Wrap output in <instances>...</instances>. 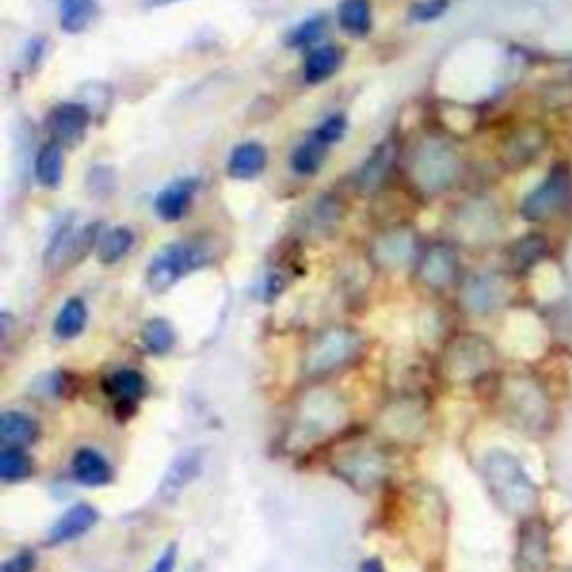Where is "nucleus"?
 <instances>
[{"mask_svg":"<svg viewBox=\"0 0 572 572\" xmlns=\"http://www.w3.org/2000/svg\"><path fill=\"white\" fill-rule=\"evenodd\" d=\"M380 423H383V430L392 438L409 441L423 432L425 409L421 407V403H416V401H398L390 409H385Z\"/></svg>","mask_w":572,"mask_h":572,"instance_id":"nucleus-11","label":"nucleus"},{"mask_svg":"<svg viewBox=\"0 0 572 572\" xmlns=\"http://www.w3.org/2000/svg\"><path fill=\"white\" fill-rule=\"evenodd\" d=\"M36 436H38V425L27 414L10 409L0 416V441H3L5 445L25 447L34 443Z\"/></svg>","mask_w":572,"mask_h":572,"instance_id":"nucleus-22","label":"nucleus"},{"mask_svg":"<svg viewBox=\"0 0 572 572\" xmlns=\"http://www.w3.org/2000/svg\"><path fill=\"white\" fill-rule=\"evenodd\" d=\"M409 177L423 193H441L459 177V155L441 139H425L411 152Z\"/></svg>","mask_w":572,"mask_h":572,"instance_id":"nucleus-2","label":"nucleus"},{"mask_svg":"<svg viewBox=\"0 0 572 572\" xmlns=\"http://www.w3.org/2000/svg\"><path fill=\"white\" fill-rule=\"evenodd\" d=\"M394 157H396V152H394V148H392L390 143H383V145H380V148L373 152V155L365 162V166L360 168V173H358V177H356V186H358L360 190H365V193H369V190L378 188L380 183L385 181V177H387V173H390V168H392Z\"/></svg>","mask_w":572,"mask_h":572,"instance_id":"nucleus-23","label":"nucleus"},{"mask_svg":"<svg viewBox=\"0 0 572 572\" xmlns=\"http://www.w3.org/2000/svg\"><path fill=\"white\" fill-rule=\"evenodd\" d=\"M63 170H65V162H63V148L56 141L46 143L41 150L36 152V160H34V175L36 181L41 183L48 190H56L63 181Z\"/></svg>","mask_w":572,"mask_h":572,"instance_id":"nucleus-17","label":"nucleus"},{"mask_svg":"<svg viewBox=\"0 0 572 572\" xmlns=\"http://www.w3.org/2000/svg\"><path fill=\"white\" fill-rule=\"evenodd\" d=\"M208 262L206 249L198 242H173L150 259L145 284L152 293H166L188 274L198 271Z\"/></svg>","mask_w":572,"mask_h":572,"instance_id":"nucleus-3","label":"nucleus"},{"mask_svg":"<svg viewBox=\"0 0 572 572\" xmlns=\"http://www.w3.org/2000/svg\"><path fill=\"white\" fill-rule=\"evenodd\" d=\"M414 251H416V236L411 228H392V231L378 236L371 246L373 262L387 271L401 269V266L409 264Z\"/></svg>","mask_w":572,"mask_h":572,"instance_id":"nucleus-9","label":"nucleus"},{"mask_svg":"<svg viewBox=\"0 0 572 572\" xmlns=\"http://www.w3.org/2000/svg\"><path fill=\"white\" fill-rule=\"evenodd\" d=\"M152 5H170V3H179V0H150Z\"/></svg>","mask_w":572,"mask_h":572,"instance_id":"nucleus-38","label":"nucleus"},{"mask_svg":"<svg viewBox=\"0 0 572 572\" xmlns=\"http://www.w3.org/2000/svg\"><path fill=\"white\" fill-rule=\"evenodd\" d=\"M29 474H31V459L25 447L5 445L3 452H0V479L5 483H14L27 479Z\"/></svg>","mask_w":572,"mask_h":572,"instance_id":"nucleus-30","label":"nucleus"},{"mask_svg":"<svg viewBox=\"0 0 572 572\" xmlns=\"http://www.w3.org/2000/svg\"><path fill=\"white\" fill-rule=\"evenodd\" d=\"M190 572H200V570H198V568H193V570H190Z\"/></svg>","mask_w":572,"mask_h":572,"instance_id":"nucleus-39","label":"nucleus"},{"mask_svg":"<svg viewBox=\"0 0 572 572\" xmlns=\"http://www.w3.org/2000/svg\"><path fill=\"white\" fill-rule=\"evenodd\" d=\"M103 392L117 405H132L145 392V378L137 369H117L103 380Z\"/></svg>","mask_w":572,"mask_h":572,"instance_id":"nucleus-15","label":"nucleus"},{"mask_svg":"<svg viewBox=\"0 0 572 572\" xmlns=\"http://www.w3.org/2000/svg\"><path fill=\"white\" fill-rule=\"evenodd\" d=\"M347 130H349V122H347L345 114H331V117H327V119L314 130V137H316L318 141H322L327 148H331L333 143H338V141L345 139Z\"/></svg>","mask_w":572,"mask_h":572,"instance_id":"nucleus-32","label":"nucleus"},{"mask_svg":"<svg viewBox=\"0 0 572 572\" xmlns=\"http://www.w3.org/2000/svg\"><path fill=\"white\" fill-rule=\"evenodd\" d=\"M449 10V0H418L409 10V18L416 23L438 21Z\"/></svg>","mask_w":572,"mask_h":572,"instance_id":"nucleus-33","label":"nucleus"},{"mask_svg":"<svg viewBox=\"0 0 572 572\" xmlns=\"http://www.w3.org/2000/svg\"><path fill=\"white\" fill-rule=\"evenodd\" d=\"M88 325V307L81 297H69L54 318V335L59 340H74L84 333Z\"/></svg>","mask_w":572,"mask_h":572,"instance_id":"nucleus-20","label":"nucleus"},{"mask_svg":"<svg viewBox=\"0 0 572 572\" xmlns=\"http://www.w3.org/2000/svg\"><path fill=\"white\" fill-rule=\"evenodd\" d=\"M76 236H79V231H76L72 221H65L56 228L48 249H46V266L48 269H59V266L74 259Z\"/></svg>","mask_w":572,"mask_h":572,"instance_id":"nucleus-27","label":"nucleus"},{"mask_svg":"<svg viewBox=\"0 0 572 572\" xmlns=\"http://www.w3.org/2000/svg\"><path fill=\"white\" fill-rule=\"evenodd\" d=\"M360 333L352 327L335 325L318 333L304 352L302 371L309 378H325L349 365L360 352Z\"/></svg>","mask_w":572,"mask_h":572,"instance_id":"nucleus-1","label":"nucleus"},{"mask_svg":"<svg viewBox=\"0 0 572 572\" xmlns=\"http://www.w3.org/2000/svg\"><path fill=\"white\" fill-rule=\"evenodd\" d=\"M99 14L97 0H61L59 21L65 34H84Z\"/></svg>","mask_w":572,"mask_h":572,"instance_id":"nucleus-19","label":"nucleus"},{"mask_svg":"<svg viewBox=\"0 0 572 572\" xmlns=\"http://www.w3.org/2000/svg\"><path fill=\"white\" fill-rule=\"evenodd\" d=\"M485 481L494 497L508 510H521L527 504V483L512 456L492 452L485 459Z\"/></svg>","mask_w":572,"mask_h":572,"instance_id":"nucleus-4","label":"nucleus"},{"mask_svg":"<svg viewBox=\"0 0 572 572\" xmlns=\"http://www.w3.org/2000/svg\"><path fill=\"white\" fill-rule=\"evenodd\" d=\"M329 27V18L327 14H316V16H309L307 21H302L297 23L284 38V43L287 48L291 50H304V48H309L314 43H318L320 38L325 36Z\"/></svg>","mask_w":572,"mask_h":572,"instance_id":"nucleus-29","label":"nucleus"},{"mask_svg":"<svg viewBox=\"0 0 572 572\" xmlns=\"http://www.w3.org/2000/svg\"><path fill=\"white\" fill-rule=\"evenodd\" d=\"M99 521V512L90 504H76L65 510L46 532L48 546H63L84 537Z\"/></svg>","mask_w":572,"mask_h":572,"instance_id":"nucleus-10","label":"nucleus"},{"mask_svg":"<svg viewBox=\"0 0 572 572\" xmlns=\"http://www.w3.org/2000/svg\"><path fill=\"white\" fill-rule=\"evenodd\" d=\"M88 190L94 198H112L114 190H117V170L112 166H94L88 173V181H86Z\"/></svg>","mask_w":572,"mask_h":572,"instance_id":"nucleus-31","label":"nucleus"},{"mask_svg":"<svg viewBox=\"0 0 572 572\" xmlns=\"http://www.w3.org/2000/svg\"><path fill=\"white\" fill-rule=\"evenodd\" d=\"M418 276L432 289L447 287L456 276V257L445 246H434L423 255L421 266H418Z\"/></svg>","mask_w":572,"mask_h":572,"instance_id":"nucleus-16","label":"nucleus"},{"mask_svg":"<svg viewBox=\"0 0 572 572\" xmlns=\"http://www.w3.org/2000/svg\"><path fill=\"white\" fill-rule=\"evenodd\" d=\"M570 193V175L563 168H555L532 193L525 198L521 213L525 219H544L555 213Z\"/></svg>","mask_w":572,"mask_h":572,"instance_id":"nucleus-7","label":"nucleus"},{"mask_svg":"<svg viewBox=\"0 0 572 572\" xmlns=\"http://www.w3.org/2000/svg\"><path fill=\"white\" fill-rule=\"evenodd\" d=\"M338 474L358 490H371L387 474V461L371 445H358L345 452L335 463Z\"/></svg>","mask_w":572,"mask_h":572,"instance_id":"nucleus-5","label":"nucleus"},{"mask_svg":"<svg viewBox=\"0 0 572 572\" xmlns=\"http://www.w3.org/2000/svg\"><path fill=\"white\" fill-rule=\"evenodd\" d=\"M177 333L166 318H150L141 327V345L152 356H166L173 352Z\"/></svg>","mask_w":572,"mask_h":572,"instance_id":"nucleus-25","label":"nucleus"},{"mask_svg":"<svg viewBox=\"0 0 572 572\" xmlns=\"http://www.w3.org/2000/svg\"><path fill=\"white\" fill-rule=\"evenodd\" d=\"M340 63H342V50H338L335 46H322L312 50L307 59H304V81L312 86L329 81L338 72Z\"/></svg>","mask_w":572,"mask_h":572,"instance_id":"nucleus-18","label":"nucleus"},{"mask_svg":"<svg viewBox=\"0 0 572 572\" xmlns=\"http://www.w3.org/2000/svg\"><path fill=\"white\" fill-rule=\"evenodd\" d=\"M90 122L92 112L84 103H61L50 117V132L59 145H79L90 128Z\"/></svg>","mask_w":572,"mask_h":572,"instance_id":"nucleus-8","label":"nucleus"},{"mask_svg":"<svg viewBox=\"0 0 572 572\" xmlns=\"http://www.w3.org/2000/svg\"><path fill=\"white\" fill-rule=\"evenodd\" d=\"M501 297V287L499 282L490 276H479L472 278L463 291V302L466 307L474 314H487L499 304Z\"/></svg>","mask_w":572,"mask_h":572,"instance_id":"nucleus-21","label":"nucleus"},{"mask_svg":"<svg viewBox=\"0 0 572 572\" xmlns=\"http://www.w3.org/2000/svg\"><path fill=\"white\" fill-rule=\"evenodd\" d=\"M135 246V233L128 226H114L103 233L101 242L97 244L99 262L101 264H117L122 262Z\"/></svg>","mask_w":572,"mask_h":572,"instance_id":"nucleus-24","label":"nucleus"},{"mask_svg":"<svg viewBox=\"0 0 572 572\" xmlns=\"http://www.w3.org/2000/svg\"><path fill=\"white\" fill-rule=\"evenodd\" d=\"M43 48H46L43 38H34V41L29 43V48H27V65H29V69H34L38 65V61H41Z\"/></svg>","mask_w":572,"mask_h":572,"instance_id":"nucleus-36","label":"nucleus"},{"mask_svg":"<svg viewBox=\"0 0 572 572\" xmlns=\"http://www.w3.org/2000/svg\"><path fill=\"white\" fill-rule=\"evenodd\" d=\"M36 563H38L36 555L31 550H23L16 552L12 559H8L3 568H0V572H34Z\"/></svg>","mask_w":572,"mask_h":572,"instance_id":"nucleus-34","label":"nucleus"},{"mask_svg":"<svg viewBox=\"0 0 572 572\" xmlns=\"http://www.w3.org/2000/svg\"><path fill=\"white\" fill-rule=\"evenodd\" d=\"M358 572H385V568H383V561L380 559H367L360 563Z\"/></svg>","mask_w":572,"mask_h":572,"instance_id":"nucleus-37","label":"nucleus"},{"mask_svg":"<svg viewBox=\"0 0 572 572\" xmlns=\"http://www.w3.org/2000/svg\"><path fill=\"white\" fill-rule=\"evenodd\" d=\"M266 162H269V152H266L262 143L244 141L233 148L231 157H228V164H226V173L231 179L251 181L257 175H262V170L266 168Z\"/></svg>","mask_w":572,"mask_h":572,"instance_id":"nucleus-14","label":"nucleus"},{"mask_svg":"<svg viewBox=\"0 0 572 572\" xmlns=\"http://www.w3.org/2000/svg\"><path fill=\"white\" fill-rule=\"evenodd\" d=\"M204 463H206V452L202 447H188L181 454H177L160 483L157 490L160 501L175 504L181 494L202 476Z\"/></svg>","mask_w":572,"mask_h":572,"instance_id":"nucleus-6","label":"nucleus"},{"mask_svg":"<svg viewBox=\"0 0 572 572\" xmlns=\"http://www.w3.org/2000/svg\"><path fill=\"white\" fill-rule=\"evenodd\" d=\"M327 145L318 141L314 135L309 139H304L291 155V168L300 177H312L316 175L327 160Z\"/></svg>","mask_w":572,"mask_h":572,"instance_id":"nucleus-26","label":"nucleus"},{"mask_svg":"<svg viewBox=\"0 0 572 572\" xmlns=\"http://www.w3.org/2000/svg\"><path fill=\"white\" fill-rule=\"evenodd\" d=\"M177 552H179L177 544H170V546L157 557V561L152 563V568H150L148 572H175V565H177Z\"/></svg>","mask_w":572,"mask_h":572,"instance_id":"nucleus-35","label":"nucleus"},{"mask_svg":"<svg viewBox=\"0 0 572 572\" xmlns=\"http://www.w3.org/2000/svg\"><path fill=\"white\" fill-rule=\"evenodd\" d=\"M338 21L342 29L354 34V36H365L371 29V8L369 0H342L338 8Z\"/></svg>","mask_w":572,"mask_h":572,"instance_id":"nucleus-28","label":"nucleus"},{"mask_svg":"<svg viewBox=\"0 0 572 572\" xmlns=\"http://www.w3.org/2000/svg\"><path fill=\"white\" fill-rule=\"evenodd\" d=\"M200 181L195 177H181L160 190L155 198V213L164 221H179L186 217L193 198L198 193Z\"/></svg>","mask_w":572,"mask_h":572,"instance_id":"nucleus-12","label":"nucleus"},{"mask_svg":"<svg viewBox=\"0 0 572 572\" xmlns=\"http://www.w3.org/2000/svg\"><path fill=\"white\" fill-rule=\"evenodd\" d=\"M72 474L86 487H103L112 481L114 472L110 461L94 447H81L72 456Z\"/></svg>","mask_w":572,"mask_h":572,"instance_id":"nucleus-13","label":"nucleus"}]
</instances>
